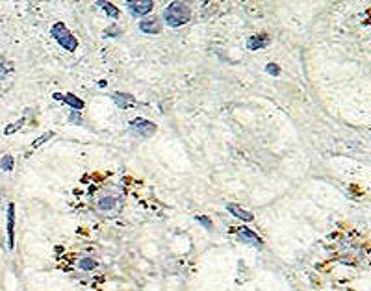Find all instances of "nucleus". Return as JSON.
Listing matches in <instances>:
<instances>
[{
  "instance_id": "obj_1",
  "label": "nucleus",
  "mask_w": 371,
  "mask_h": 291,
  "mask_svg": "<svg viewBox=\"0 0 371 291\" xmlns=\"http://www.w3.org/2000/svg\"><path fill=\"white\" fill-rule=\"evenodd\" d=\"M189 17H191V11H189L188 4H184V2H171L169 6L165 7V11H163V20L171 28L186 24Z\"/></svg>"
},
{
  "instance_id": "obj_2",
  "label": "nucleus",
  "mask_w": 371,
  "mask_h": 291,
  "mask_svg": "<svg viewBox=\"0 0 371 291\" xmlns=\"http://www.w3.org/2000/svg\"><path fill=\"white\" fill-rule=\"evenodd\" d=\"M50 32H52V37L59 43V46H63V48L69 52L76 50V46H78V39L74 37V33H72L63 22H56V24L52 26Z\"/></svg>"
},
{
  "instance_id": "obj_3",
  "label": "nucleus",
  "mask_w": 371,
  "mask_h": 291,
  "mask_svg": "<svg viewBox=\"0 0 371 291\" xmlns=\"http://www.w3.org/2000/svg\"><path fill=\"white\" fill-rule=\"evenodd\" d=\"M130 128L134 130L136 134H139L141 137H150L156 132V124L152 123V121H147V119L137 117V119L130 121Z\"/></svg>"
},
{
  "instance_id": "obj_4",
  "label": "nucleus",
  "mask_w": 371,
  "mask_h": 291,
  "mask_svg": "<svg viewBox=\"0 0 371 291\" xmlns=\"http://www.w3.org/2000/svg\"><path fill=\"white\" fill-rule=\"evenodd\" d=\"M7 249H15V204H7Z\"/></svg>"
},
{
  "instance_id": "obj_5",
  "label": "nucleus",
  "mask_w": 371,
  "mask_h": 291,
  "mask_svg": "<svg viewBox=\"0 0 371 291\" xmlns=\"http://www.w3.org/2000/svg\"><path fill=\"white\" fill-rule=\"evenodd\" d=\"M52 97H54V100H61V102L69 104V106H71L74 111L84 110V106H85L84 100H80L78 97H74L72 93H67V95H63V93H54Z\"/></svg>"
},
{
  "instance_id": "obj_6",
  "label": "nucleus",
  "mask_w": 371,
  "mask_h": 291,
  "mask_svg": "<svg viewBox=\"0 0 371 291\" xmlns=\"http://www.w3.org/2000/svg\"><path fill=\"white\" fill-rule=\"evenodd\" d=\"M154 2L152 0H141V2H128V9L132 15H147L152 11Z\"/></svg>"
},
{
  "instance_id": "obj_7",
  "label": "nucleus",
  "mask_w": 371,
  "mask_h": 291,
  "mask_svg": "<svg viewBox=\"0 0 371 291\" xmlns=\"http://www.w3.org/2000/svg\"><path fill=\"white\" fill-rule=\"evenodd\" d=\"M238 240L243 241V243H249V245H254V247H262V240L249 228H238Z\"/></svg>"
},
{
  "instance_id": "obj_8",
  "label": "nucleus",
  "mask_w": 371,
  "mask_h": 291,
  "mask_svg": "<svg viewBox=\"0 0 371 291\" xmlns=\"http://www.w3.org/2000/svg\"><path fill=\"white\" fill-rule=\"evenodd\" d=\"M110 97H111V100L117 104L119 108H123V110H126L128 106H132V104L136 102V98L132 97V95H128V93H111Z\"/></svg>"
},
{
  "instance_id": "obj_9",
  "label": "nucleus",
  "mask_w": 371,
  "mask_h": 291,
  "mask_svg": "<svg viewBox=\"0 0 371 291\" xmlns=\"http://www.w3.org/2000/svg\"><path fill=\"white\" fill-rule=\"evenodd\" d=\"M227 210L230 212V214L234 215V217H238V219L245 221V223H249V221H253L254 215L251 214V212H247V210H243L241 206H238V204H227Z\"/></svg>"
},
{
  "instance_id": "obj_10",
  "label": "nucleus",
  "mask_w": 371,
  "mask_h": 291,
  "mask_svg": "<svg viewBox=\"0 0 371 291\" xmlns=\"http://www.w3.org/2000/svg\"><path fill=\"white\" fill-rule=\"evenodd\" d=\"M139 28H141V32H145V33H158L162 30V24L158 22V19H141Z\"/></svg>"
},
{
  "instance_id": "obj_11",
  "label": "nucleus",
  "mask_w": 371,
  "mask_h": 291,
  "mask_svg": "<svg viewBox=\"0 0 371 291\" xmlns=\"http://www.w3.org/2000/svg\"><path fill=\"white\" fill-rule=\"evenodd\" d=\"M267 43H269V37H267L266 33H262V35H253V37L247 41V48L249 50H260V48H264Z\"/></svg>"
},
{
  "instance_id": "obj_12",
  "label": "nucleus",
  "mask_w": 371,
  "mask_h": 291,
  "mask_svg": "<svg viewBox=\"0 0 371 291\" xmlns=\"http://www.w3.org/2000/svg\"><path fill=\"white\" fill-rule=\"evenodd\" d=\"M117 208V199L115 197H102L100 201H98V210L100 212H113Z\"/></svg>"
},
{
  "instance_id": "obj_13",
  "label": "nucleus",
  "mask_w": 371,
  "mask_h": 291,
  "mask_svg": "<svg viewBox=\"0 0 371 291\" xmlns=\"http://www.w3.org/2000/svg\"><path fill=\"white\" fill-rule=\"evenodd\" d=\"M97 260L95 258H87V256H84V258L78 260V267L82 269V271H93V269H97Z\"/></svg>"
},
{
  "instance_id": "obj_14",
  "label": "nucleus",
  "mask_w": 371,
  "mask_h": 291,
  "mask_svg": "<svg viewBox=\"0 0 371 291\" xmlns=\"http://www.w3.org/2000/svg\"><path fill=\"white\" fill-rule=\"evenodd\" d=\"M13 165H15V160L13 156H2L0 158V171H4V173H9V171H13Z\"/></svg>"
},
{
  "instance_id": "obj_15",
  "label": "nucleus",
  "mask_w": 371,
  "mask_h": 291,
  "mask_svg": "<svg viewBox=\"0 0 371 291\" xmlns=\"http://www.w3.org/2000/svg\"><path fill=\"white\" fill-rule=\"evenodd\" d=\"M98 6L102 7V9H104L108 15H110L111 19H117V17H119V9L113 6L111 2H102V0H100V2H98Z\"/></svg>"
},
{
  "instance_id": "obj_16",
  "label": "nucleus",
  "mask_w": 371,
  "mask_h": 291,
  "mask_svg": "<svg viewBox=\"0 0 371 291\" xmlns=\"http://www.w3.org/2000/svg\"><path fill=\"white\" fill-rule=\"evenodd\" d=\"M24 123H26V119L22 117V119H19L17 123H13V124H7L6 128H4V134H6V136H11L13 132H19V130L22 128V124H24Z\"/></svg>"
},
{
  "instance_id": "obj_17",
  "label": "nucleus",
  "mask_w": 371,
  "mask_h": 291,
  "mask_svg": "<svg viewBox=\"0 0 371 291\" xmlns=\"http://www.w3.org/2000/svg\"><path fill=\"white\" fill-rule=\"evenodd\" d=\"M50 137H54V132H46L45 136L37 137V139H35V141L32 143V150H33V149H37V147H41V145H43V143H46V141H48Z\"/></svg>"
},
{
  "instance_id": "obj_18",
  "label": "nucleus",
  "mask_w": 371,
  "mask_h": 291,
  "mask_svg": "<svg viewBox=\"0 0 371 291\" xmlns=\"http://www.w3.org/2000/svg\"><path fill=\"white\" fill-rule=\"evenodd\" d=\"M266 71H267V74H271V76H279V74H280V69H279V65H277V63H267Z\"/></svg>"
},
{
  "instance_id": "obj_19",
  "label": "nucleus",
  "mask_w": 371,
  "mask_h": 291,
  "mask_svg": "<svg viewBox=\"0 0 371 291\" xmlns=\"http://www.w3.org/2000/svg\"><path fill=\"white\" fill-rule=\"evenodd\" d=\"M195 219H197V223H201V225H202L204 228H206V230H212V228H214V225H212V221L206 219V217H202V215H197Z\"/></svg>"
},
{
  "instance_id": "obj_20",
  "label": "nucleus",
  "mask_w": 371,
  "mask_h": 291,
  "mask_svg": "<svg viewBox=\"0 0 371 291\" xmlns=\"http://www.w3.org/2000/svg\"><path fill=\"white\" fill-rule=\"evenodd\" d=\"M69 121H71V123H76V124H82V119H80L78 111H72L71 117H69Z\"/></svg>"
},
{
  "instance_id": "obj_21",
  "label": "nucleus",
  "mask_w": 371,
  "mask_h": 291,
  "mask_svg": "<svg viewBox=\"0 0 371 291\" xmlns=\"http://www.w3.org/2000/svg\"><path fill=\"white\" fill-rule=\"evenodd\" d=\"M104 33H106V35H119V30H117V28H108Z\"/></svg>"
}]
</instances>
